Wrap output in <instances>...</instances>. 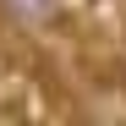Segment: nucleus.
Wrapping results in <instances>:
<instances>
[{
	"label": "nucleus",
	"instance_id": "1",
	"mask_svg": "<svg viewBox=\"0 0 126 126\" xmlns=\"http://www.w3.org/2000/svg\"><path fill=\"white\" fill-rule=\"evenodd\" d=\"M0 22H11L22 33H44L60 22V0H0Z\"/></svg>",
	"mask_w": 126,
	"mask_h": 126
}]
</instances>
